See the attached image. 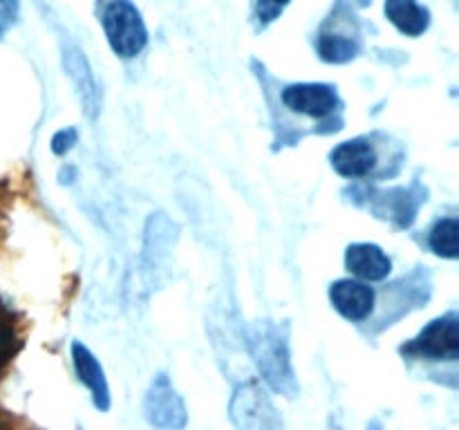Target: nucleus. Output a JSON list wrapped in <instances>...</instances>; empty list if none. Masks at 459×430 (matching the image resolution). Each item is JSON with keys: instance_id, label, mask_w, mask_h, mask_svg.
<instances>
[{"instance_id": "1", "label": "nucleus", "mask_w": 459, "mask_h": 430, "mask_svg": "<svg viewBox=\"0 0 459 430\" xmlns=\"http://www.w3.org/2000/svg\"><path fill=\"white\" fill-rule=\"evenodd\" d=\"M247 339H249L251 357L269 388L276 390L282 397H296L299 381H296L294 367H291L290 343H287L285 331L273 322L260 321L249 327Z\"/></svg>"}, {"instance_id": "2", "label": "nucleus", "mask_w": 459, "mask_h": 430, "mask_svg": "<svg viewBox=\"0 0 459 430\" xmlns=\"http://www.w3.org/2000/svg\"><path fill=\"white\" fill-rule=\"evenodd\" d=\"M101 22L108 43L117 56L134 58L146 47V22L130 0H110L103 9Z\"/></svg>"}, {"instance_id": "3", "label": "nucleus", "mask_w": 459, "mask_h": 430, "mask_svg": "<svg viewBox=\"0 0 459 430\" xmlns=\"http://www.w3.org/2000/svg\"><path fill=\"white\" fill-rule=\"evenodd\" d=\"M233 426L238 430H282V421L258 383L238 385L229 406Z\"/></svg>"}, {"instance_id": "4", "label": "nucleus", "mask_w": 459, "mask_h": 430, "mask_svg": "<svg viewBox=\"0 0 459 430\" xmlns=\"http://www.w3.org/2000/svg\"><path fill=\"white\" fill-rule=\"evenodd\" d=\"M403 354L412 358H430V361H455L459 357V318L457 314H446L420 331L417 339L402 348Z\"/></svg>"}, {"instance_id": "5", "label": "nucleus", "mask_w": 459, "mask_h": 430, "mask_svg": "<svg viewBox=\"0 0 459 430\" xmlns=\"http://www.w3.org/2000/svg\"><path fill=\"white\" fill-rule=\"evenodd\" d=\"M143 415L152 428L184 430L186 428V406L166 374H157L143 399Z\"/></svg>"}, {"instance_id": "6", "label": "nucleus", "mask_w": 459, "mask_h": 430, "mask_svg": "<svg viewBox=\"0 0 459 430\" xmlns=\"http://www.w3.org/2000/svg\"><path fill=\"white\" fill-rule=\"evenodd\" d=\"M282 103H285L290 110L299 112V115L314 116V119H323V116L339 110L341 106L339 94H336V90L327 83L287 85V88L282 90Z\"/></svg>"}, {"instance_id": "7", "label": "nucleus", "mask_w": 459, "mask_h": 430, "mask_svg": "<svg viewBox=\"0 0 459 430\" xmlns=\"http://www.w3.org/2000/svg\"><path fill=\"white\" fill-rule=\"evenodd\" d=\"M63 67H65L67 76H70L72 85H74L76 94H79L81 110L88 119H97L101 112V90H99L94 72L90 70V63L85 54L79 47H65L63 49Z\"/></svg>"}, {"instance_id": "8", "label": "nucleus", "mask_w": 459, "mask_h": 430, "mask_svg": "<svg viewBox=\"0 0 459 430\" xmlns=\"http://www.w3.org/2000/svg\"><path fill=\"white\" fill-rule=\"evenodd\" d=\"M332 166L339 175L350 179H357V177H366L375 170L377 157L375 146L372 142L368 139L357 137V139H350V142H343L341 146H336L330 155Z\"/></svg>"}, {"instance_id": "9", "label": "nucleus", "mask_w": 459, "mask_h": 430, "mask_svg": "<svg viewBox=\"0 0 459 430\" xmlns=\"http://www.w3.org/2000/svg\"><path fill=\"white\" fill-rule=\"evenodd\" d=\"M330 300L341 316L354 322L366 321L375 309V291L359 280H336L330 287Z\"/></svg>"}, {"instance_id": "10", "label": "nucleus", "mask_w": 459, "mask_h": 430, "mask_svg": "<svg viewBox=\"0 0 459 430\" xmlns=\"http://www.w3.org/2000/svg\"><path fill=\"white\" fill-rule=\"evenodd\" d=\"M424 193L415 191V188H397V191L379 193L372 204V211L385 219H393L397 227L406 228L411 227L412 219L417 218L420 204L424 202Z\"/></svg>"}, {"instance_id": "11", "label": "nucleus", "mask_w": 459, "mask_h": 430, "mask_svg": "<svg viewBox=\"0 0 459 430\" xmlns=\"http://www.w3.org/2000/svg\"><path fill=\"white\" fill-rule=\"evenodd\" d=\"M72 358H74V370L79 374V381L88 385V390L92 392L97 410L106 412L110 408V388H108L106 374H103V367L99 366L97 357L83 343H74L72 345Z\"/></svg>"}, {"instance_id": "12", "label": "nucleus", "mask_w": 459, "mask_h": 430, "mask_svg": "<svg viewBox=\"0 0 459 430\" xmlns=\"http://www.w3.org/2000/svg\"><path fill=\"white\" fill-rule=\"evenodd\" d=\"M345 267L363 280L377 282L388 278L393 262L381 246L370 245V242H359V245L350 246L348 254H345Z\"/></svg>"}, {"instance_id": "13", "label": "nucleus", "mask_w": 459, "mask_h": 430, "mask_svg": "<svg viewBox=\"0 0 459 430\" xmlns=\"http://www.w3.org/2000/svg\"><path fill=\"white\" fill-rule=\"evenodd\" d=\"M175 237H178V227L166 218V213H152L146 224V245H143L148 271H157V267L169 258Z\"/></svg>"}, {"instance_id": "14", "label": "nucleus", "mask_w": 459, "mask_h": 430, "mask_svg": "<svg viewBox=\"0 0 459 430\" xmlns=\"http://www.w3.org/2000/svg\"><path fill=\"white\" fill-rule=\"evenodd\" d=\"M385 18L406 36H421L430 27V12L417 0H385Z\"/></svg>"}, {"instance_id": "15", "label": "nucleus", "mask_w": 459, "mask_h": 430, "mask_svg": "<svg viewBox=\"0 0 459 430\" xmlns=\"http://www.w3.org/2000/svg\"><path fill=\"white\" fill-rule=\"evenodd\" d=\"M316 47L323 61L327 63H348L357 58L359 52H361V43L354 36L332 34V31H323L318 36Z\"/></svg>"}, {"instance_id": "16", "label": "nucleus", "mask_w": 459, "mask_h": 430, "mask_svg": "<svg viewBox=\"0 0 459 430\" xmlns=\"http://www.w3.org/2000/svg\"><path fill=\"white\" fill-rule=\"evenodd\" d=\"M430 249L442 258H457L459 254V222L455 218H446L433 227L429 236Z\"/></svg>"}, {"instance_id": "17", "label": "nucleus", "mask_w": 459, "mask_h": 430, "mask_svg": "<svg viewBox=\"0 0 459 430\" xmlns=\"http://www.w3.org/2000/svg\"><path fill=\"white\" fill-rule=\"evenodd\" d=\"M291 0H255V18L260 25H269L285 12Z\"/></svg>"}, {"instance_id": "18", "label": "nucleus", "mask_w": 459, "mask_h": 430, "mask_svg": "<svg viewBox=\"0 0 459 430\" xmlns=\"http://www.w3.org/2000/svg\"><path fill=\"white\" fill-rule=\"evenodd\" d=\"M76 143V130L74 128H65V130H58L56 134L52 137V150L54 155H65L74 148Z\"/></svg>"}, {"instance_id": "19", "label": "nucleus", "mask_w": 459, "mask_h": 430, "mask_svg": "<svg viewBox=\"0 0 459 430\" xmlns=\"http://www.w3.org/2000/svg\"><path fill=\"white\" fill-rule=\"evenodd\" d=\"M13 349H16V336H13L12 327L0 322V367L12 358Z\"/></svg>"}, {"instance_id": "20", "label": "nucleus", "mask_w": 459, "mask_h": 430, "mask_svg": "<svg viewBox=\"0 0 459 430\" xmlns=\"http://www.w3.org/2000/svg\"><path fill=\"white\" fill-rule=\"evenodd\" d=\"M18 16V0H0V39Z\"/></svg>"}, {"instance_id": "21", "label": "nucleus", "mask_w": 459, "mask_h": 430, "mask_svg": "<svg viewBox=\"0 0 459 430\" xmlns=\"http://www.w3.org/2000/svg\"><path fill=\"white\" fill-rule=\"evenodd\" d=\"M0 430H4V428H3V426H0Z\"/></svg>"}]
</instances>
